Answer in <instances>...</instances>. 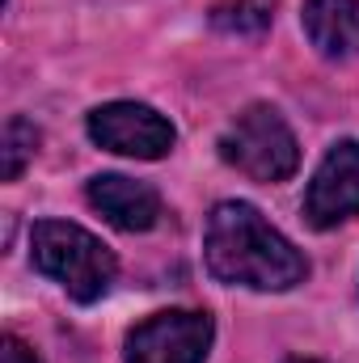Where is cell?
Instances as JSON below:
<instances>
[{
  "label": "cell",
  "instance_id": "8",
  "mask_svg": "<svg viewBox=\"0 0 359 363\" xmlns=\"http://www.w3.org/2000/svg\"><path fill=\"white\" fill-rule=\"evenodd\" d=\"M300 26L326 60L359 55V0H304Z\"/></svg>",
  "mask_w": 359,
  "mask_h": 363
},
{
  "label": "cell",
  "instance_id": "11",
  "mask_svg": "<svg viewBox=\"0 0 359 363\" xmlns=\"http://www.w3.org/2000/svg\"><path fill=\"white\" fill-rule=\"evenodd\" d=\"M0 363H43V359H38L21 338H13V334H9V338L0 342Z\"/></svg>",
  "mask_w": 359,
  "mask_h": 363
},
{
  "label": "cell",
  "instance_id": "3",
  "mask_svg": "<svg viewBox=\"0 0 359 363\" xmlns=\"http://www.w3.org/2000/svg\"><path fill=\"white\" fill-rule=\"evenodd\" d=\"M220 157L254 182H287L300 165L296 135L275 106H250L245 114H237L220 135Z\"/></svg>",
  "mask_w": 359,
  "mask_h": 363
},
{
  "label": "cell",
  "instance_id": "1",
  "mask_svg": "<svg viewBox=\"0 0 359 363\" xmlns=\"http://www.w3.org/2000/svg\"><path fill=\"white\" fill-rule=\"evenodd\" d=\"M203 258L220 283L254 291H287L309 274L304 254L279 228H270L263 211L250 203H220L207 216Z\"/></svg>",
  "mask_w": 359,
  "mask_h": 363
},
{
  "label": "cell",
  "instance_id": "9",
  "mask_svg": "<svg viewBox=\"0 0 359 363\" xmlns=\"http://www.w3.org/2000/svg\"><path fill=\"white\" fill-rule=\"evenodd\" d=\"M34 148H38V127L21 114H13L4 123V135H0V174L4 182H17L21 169L34 161Z\"/></svg>",
  "mask_w": 359,
  "mask_h": 363
},
{
  "label": "cell",
  "instance_id": "2",
  "mask_svg": "<svg viewBox=\"0 0 359 363\" xmlns=\"http://www.w3.org/2000/svg\"><path fill=\"white\" fill-rule=\"evenodd\" d=\"M30 258L77 304L101 300L110 291L114 274H118L114 254L93 233H85L81 224H68V220H38L34 233H30Z\"/></svg>",
  "mask_w": 359,
  "mask_h": 363
},
{
  "label": "cell",
  "instance_id": "7",
  "mask_svg": "<svg viewBox=\"0 0 359 363\" xmlns=\"http://www.w3.org/2000/svg\"><path fill=\"white\" fill-rule=\"evenodd\" d=\"M89 203L123 233H148L161 220V194L123 174H97L89 182Z\"/></svg>",
  "mask_w": 359,
  "mask_h": 363
},
{
  "label": "cell",
  "instance_id": "5",
  "mask_svg": "<svg viewBox=\"0 0 359 363\" xmlns=\"http://www.w3.org/2000/svg\"><path fill=\"white\" fill-rule=\"evenodd\" d=\"M89 135L93 144H101L106 152L118 157H136V161H161L178 131L165 114H157L144 101H106L89 114Z\"/></svg>",
  "mask_w": 359,
  "mask_h": 363
},
{
  "label": "cell",
  "instance_id": "4",
  "mask_svg": "<svg viewBox=\"0 0 359 363\" xmlns=\"http://www.w3.org/2000/svg\"><path fill=\"white\" fill-rule=\"evenodd\" d=\"M211 317L207 313H190V308H170V313H153L148 321H140L127 334V363H207L211 351Z\"/></svg>",
  "mask_w": 359,
  "mask_h": 363
},
{
  "label": "cell",
  "instance_id": "6",
  "mask_svg": "<svg viewBox=\"0 0 359 363\" xmlns=\"http://www.w3.org/2000/svg\"><path fill=\"white\" fill-rule=\"evenodd\" d=\"M304 216L313 228H334L359 216V144L343 140L326 152L304 190Z\"/></svg>",
  "mask_w": 359,
  "mask_h": 363
},
{
  "label": "cell",
  "instance_id": "10",
  "mask_svg": "<svg viewBox=\"0 0 359 363\" xmlns=\"http://www.w3.org/2000/svg\"><path fill=\"white\" fill-rule=\"evenodd\" d=\"M211 26L228 30V34H258V30L270 26V0H233V4H220L211 13Z\"/></svg>",
  "mask_w": 359,
  "mask_h": 363
},
{
  "label": "cell",
  "instance_id": "12",
  "mask_svg": "<svg viewBox=\"0 0 359 363\" xmlns=\"http://www.w3.org/2000/svg\"><path fill=\"white\" fill-rule=\"evenodd\" d=\"M287 363H321V359H287Z\"/></svg>",
  "mask_w": 359,
  "mask_h": 363
}]
</instances>
